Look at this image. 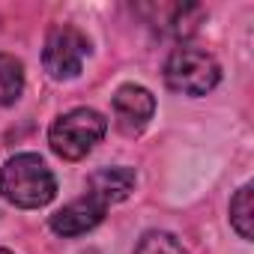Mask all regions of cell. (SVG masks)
I'll return each instance as SVG.
<instances>
[{"label": "cell", "mask_w": 254, "mask_h": 254, "mask_svg": "<svg viewBox=\"0 0 254 254\" xmlns=\"http://www.w3.org/2000/svg\"><path fill=\"white\" fill-rule=\"evenodd\" d=\"M105 212H108V206L102 200H96L93 194H84V197L66 203L63 209H57L48 224L57 236H81V233L93 230L105 218Z\"/></svg>", "instance_id": "cell-6"}, {"label": "cell", "mask_w": 254, "mask_h": 254, "mask_svg": "<svg viewBox=\"0 0 254 254\" xmlns=\"http://www.w3.org/2000/svg\"><path fill=\"white\" fill-rule=\"evenodd\" d=\"M230 224L242 239L254 236V189L251 186H242L230 197Z\"/></svg>", "instance_id": "cell-9"}, {"label": "cell", "mask_w": 254, "mask_h": 254, "mask_svg": "<svg viewBox=\"0 0 254 254\" xmlns=\"http://www.w3.org/2000/svg\"><path fill=\"white\" fill-rule=\"evenodd\" d=\"M0 194L12 206L39 209L54 200L57 180L36 153H18L0 168Z\"/></svg>", "instance_id": "cell-1"}, {"label": "cell", "mask_w": 254, "mask_h": 254, "mask_svg": "<svg viewBox=\"0 0 254 254\" xmlns=\"http://www.w3.org/2000/svg\"><path fill=\"white\" fill-rule=\"evenodd\" d=\"M114 126L123 135H141L156 114V99L141 84H123L114 93Z\"/></svg>", "instance_id": "cell-5"}, {"label": "cell", "mask_w": 254, "mask_h": 254, "mask_svg": "<svg viewBox=\"0 0 254 254\" xmlns=\"http://www.w3.org/2000/svg\"><path fill=\"white\" fill-rule=\"evenodd\" d=\"M24 93V63L12 54H0V105H15Z\"/></svg>", "instance_id": "cell-8"}, {"label": "cell", "mask_w": 254, "mask_h": 254, "mask_svg": "<svg viewBox=\"0 0 254 254\" xmlns=\"http://www.w3.org/2000/svg\"><path fill=\"white\" fill-rule=\"evenodd\" d=\"M87 54H90V42L75 24H54L45 36L42 63H45V72L51 78L66 81L84 69Z\"/></svg>", "instance_id": "cell-4"}, {"label": "cell", "mask_w": 254, "mask_h": 254, "mask_svg": "<svg viewBox=\"0 0 254 254\" xmlns=\"http://www.w3.org/2000/svg\"><path fill=\"white\" fill-rule=\"evenodd\" d=\"M135 171L132 168H102L87 180V194H93L96 200H102L105 206L126 200L135 191Z\"/></svg>", "instance_id": "cell-7"}, {"label": "cell", "mask_w": 254, "mask_h": 254, "mask_svg": "<svg viewBox=\"0 0 254 254\" xmlns=\"http://www.w3.org/2000/svg\"><path fill=\"white\" fill-rule=\"evenodd\" d=\"M221 81V66L218 60L194 45H180L171 51L168 63H165V84L174 93L183 96H206L209 90H215Z\"/></svg>", "instance_id": "cell-3"}, {"label": "cell", "mask_w": 254, "mask_h": 254, "mask_svg": "<svg viewBox=\"0 0 254 254\" xmlns=\"http://www.w3.org/2000/svg\"><path fill=\"white\" fill-rule=\"evenodd\" d=\"M0 254H12V251H6V248H0Z\"/></svg>", "instance_id": "cell-11"}, {"label": "cell", "mask_w": 254, "mask_h": 254, "mask_svg": "<svg viewBox=\"0 0 254 254\" xmlns=\"http://www.w3.org/2000/svg\"><path fill=\"white\" fill-rule=\"evenodd\" d=\"M135 254H189L183 248V242L174 236V233H165V230H150L141 236Z\"/></svg>", "instance_id": "cell-10"}, {"label": "cell", "mask_w": 254, "mask_h": 254, "mask_svg": "<svg viewBox=\"0 0 254 254\" xmlns=\"http://www.w3.org/2000/svg\"><path fill=\"white\" fill-rule=\"evenodd\" d=\"M105 132H108V120L99 111L75 108L54 120V126L48 129V144L60 159L78 162L105 138Z\"/></svg>", "instance_id": "cell-2"}]
</instances>
